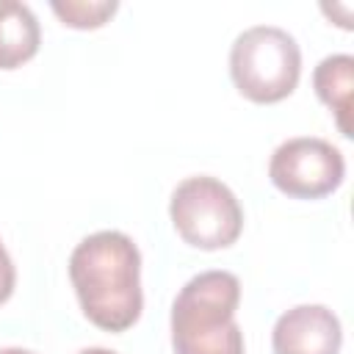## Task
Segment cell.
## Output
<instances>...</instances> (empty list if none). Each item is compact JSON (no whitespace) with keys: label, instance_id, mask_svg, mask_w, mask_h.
Masks as SVG:
<instances>
[{"label":"cell","instance_id":"obj_1","mask_svg":"<svg viewBox=\"0 0 354 354\" xmlns=\"http://www.w3.org/2000/svg\"><path fill=\"white\" fill-rule=\"evenodd\" d=\"M69 282L97 329L127 332L141 318V252L130 235L119 230L86 235L69 254Z\"/></svg>","mask_w":354,"mask_h":354},{"label":"cell","instance_id":"obj_2","mask_svg":"<svg viewBox=\"0 0 354 354\" xmlns=\"http://www.w3.org/2000/svg\"><path fill=\"white\" fill-rule=\"evenodd\" d=\"M241 282L235 274L210 268L191 277L171 301L169 329L174 354H243V332L235 321Z\"/></svg>","mask_w":354,"mask_h":354},{"label":"cell","instance_id":"obj_3","mask_svg":"<svg viewBox=\"0 0 354 354\" xmlns=\"http://www.w3.org/2000/svg\"><path fill=\"white\" fill-rule=\"evenodd\" d=\"M230 77L241 97L274 105L290 97L301 77V47L279 25H252L230 47Z\"/></svg>","mask_w":354,"mask_h":354},{"label":"cell","instance_id":"obj_4","mask_svg":"<svg viewBox=\"0 0 354 354\" xmlns=\"http://www.w3.org/2000/svg\"><path fill=\"white\" fill-rule=\"evenodd\" d=\"M174 232L194 249L218 252L243 232V207L230 185L210 174H194L177 183L169 199Z\"/></svg>","mask_w":354,"mask_h":354},{"label":"cell","instance_id":"obj_5","mask_svg":"<svg viewBox=\"0 0 354 354\" xmlns=\"http://www.w3.org/2000/svg\"><path fill=\"white\" fill-rule=\"evenodd\" d=\"M268 180L290 199H324L343 185L346 158L326 138L296 136L271 152Z\"/></svg>","mask_w":354,"mask_h":354},{"label":"cell","instance_id":"obj_6","mask_svg":"<svg viewBox=\"0 0 354 354\" xmlns=\"http://www.w3.org/2000/svg\"><path fill=\"white\" fill-rule=\"evenodd\" d=\"M343 326L326 304H296L271 329L274 354H340Z\"/></svg>","mask_w":354,"mask_h":354},{"label":"cell","instance_id":"obj_7","mask_svg":"<svg viewBox=\"0 0 354 354\" xmlns=\"http://www.w3.org/2000/svg\"><path fill=\"white\" fill-rule=\"evenodd\" d=\"M39 44L41 28L30 6L0 0V69H19L39 53Z\"/></svg>","mask_w":354,"mask_h":354},{"label":"cell","instance_id":"obj_8","mask_svg":"<svg viewBox=\"0 0 354 354\" xmlns=\"http://www.w3.org/2000/svg\"><path fill=\"white\" fill-rule=\"evenodd\" d=\"M315 97L335 113L337 130L351 138V88H354V58L348 53H332L313 69Z\"/></svg>","mask_w":354,"mask_h":354},{"label":"cell","instance_id":"obj_9","mask_svg":"<svg viewBox=\"0 0 354 354\" xmlns=\"http://www.w3.org/2000/svg\"><path fill=\"white\" fill-rule=\"evenodd\" d=\"M53 14L61 19V25L75 30H97L119 11L116 0H53Z\"/></svg>","mask_w":354,"mask_h":354},{"label":"cell","instance_id":"obj_10","mask_svg":"<svg viewBox=\"0 0 354 354\" xmlns=\"http://www.w3.org/2000/svg\"><path fill=\"white\" fill-rule=\"evenodd\" d=\"M14 285H17V268H14V260H11L8 249L0 241V304H6L11 299Z\"/></svg>","mask_w":354,"mask_h":354},{"label":"cell","instance_id":"obj_11","mask_svg":"<svg viewBox=\"0 0 354 354\" xmlns=\"http://www.w3.org/2000/svg\"><path fill=\"white\" fill-rule=\"evenodd\" d=\"M321 11H324L329 19L340 14V19H337L335 25H340L343 30H351V3H332V6H329V3H324V6H321Z\"/></svg>","mask_w":354,"mask_h":354},{"label":"cell","instance_id":"obj_12","mask_svg":"<svg viewBox=\"0 0 354 354\" xmlns=\"http://www.w3.org/2000/svg\"><path fill=\"white\" fill-rule=\"evenodd\" d=\"M77 354H119L113 348H105V346H88V348H80Z\"/></svg>","mask_w":354,"mask_h":354},{"label":"cell","instance_id":"obj_13","mask_svg":"<svg viewBox=\"0 0 354 354\" xmlns=\"http://www.w3.org/2000/svg\"><path fill=\"white\" fill-rule=\"evenodd\" d=\"M0 354H36V351L22 348V346H6V348H0Z\"/></svg>","mask_w":354,"mask_h":354}]
</instances>
